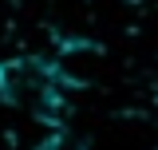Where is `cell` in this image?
Here are the masks:
<instances>
[{"mask_svg": "<svg viewBox=\"0 0 158 150\" xmlns=\"http://www.w3.org/2000/svg\"><path fill=\"white\" fill-rule=\"evenodd\" d=\"M0 95L8 107L32 119H56L59 95H63V79H59L56 63L40 56H12L0 63Z\"/></svg>", "mask_w": 158, "mask_h": 150, "instance_id": "obj_1", "label": "cell"}, {"mask_svg": "<svg viewBox=\"0 0 158 150\" xmlns=\"http://www.w3.org/2000/svg\"><path fill=\"white\" fill-rule=\"evenodd\" d=\"M32 150H83V142H79L71 131H48Z\"/></svg>", "mask_w": 158, "mask_h": 150, "instance_id": "obj_2", "label": "cell"}]
</instances>
